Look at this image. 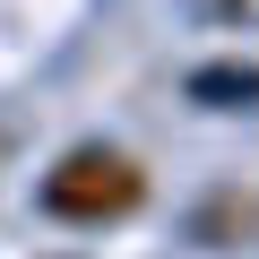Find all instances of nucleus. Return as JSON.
<instances>
[{
	"instance_id": "1",
	"label": "nucleus",
	"mask_w": 259,
	"mask_h": 259,
	"mask_svg": "<svg viewBox=\"0 0 259 259\" xmlns=\"http://www.w3.org/2000/svg\"><path fill=\"white\" fill-rule=\"evenodd\" d=\"M147 199V173L130 147H69L52 173H44V207L61 225H112Z\"/></svg>"
},
{
	"instance_id": "2",
	"label": "nucleus",
	"mask_w": 259,
	"mask_h": 259,
	"mask_svg": "<svg viewBox=\"0 0 259 259\" xmlns=\"http://www.w3.org/2000/svg\"><path fill=\"white\" fill-rule=\"evenodd\" d=\"M190 242H199V250H259V190L216 182V190L190 207Z\"/></svg>"
},
{
	"instance_id": "3",
	"label": "nucleus",
	"mask_w": 259,
	"mask_h": 259,
	"mask_svg": "<svg viewBox=\"0 0 259 259\" xmlns=\"http://www.w3.org/2000/svg\"><path fill=\"white\" fill-rule=\"evenodd\" d=\"M190 95L216 104V112H250V104H259V69H199Z\"/></svg>"
},
{
	"instance_id": "4",
	"label": "nucleus",
	"mask_w": 259,
	"mask_h": 259,
	"mask_svg": "<svg viewBox=\"0 0 259 259\" xmlns=\"http://www.w3.org/2000/svg\"><path fill=\"white\" fill-rule=\"evenodd\" d=\"M199 18H207V26H242V35H259V0H199Z\"/></svg>"
},
{
	"instance_id": "5",
	"label": "nucleus",
	"mask_w": 259,
	"mask_h": 259,
	"mask_svg": "<svg viewBox=\"0 0 259 259\" xmlns=\"http://www.w3.org/2000/svg\"><path fill=\"white\" fill-rule=\"evenodd\" d=\"M0 156H9V130H0Z\"/></svg>"
}]
</instances>
